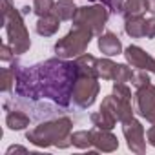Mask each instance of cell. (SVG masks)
Masks as SVG:
<instances>
[{
    "label": "cell",
    "mask_w": 155,
    "mask_h": 155,
    "mask_svg": "<svg viewBox=\"0 0 155 155\" xmlns=\"http://www.w3.org/2000/svg\"><path fill=\"white\" fill-rule=\"evenodd\" d=\"M13 69L17 73V93L20 97H48L60 106L69 104L75 81L79 77L75 62L51 58L33 68H22L18 64H13Z\"/></svg>",
    "instance_id": "obj_1"
},
{
    "label": "cell",
    "mask_w": 155,
    "mask_h": 155,
    "mask_svg": "<svg viewBox=\"0 0 155 155\" xmlns=\"http://www.w3.org/2000/svg\"><path fill=\"white\" fill-rule=\"evenodd\" d=\"M71 126L73 124L68 117L55 119V120L42 122V124L35 126L33 130H29L26 133V139L40 148H49V146L68 148L73 144L71 142Z\"/></svg>",
    "instance_id": "obj_2"
},
{
    "label": "cell",
    "mask_w": 155,
    "mask_h": 155,
    "mask_svg": "<svg viewBox=\"0 0 155 155\" xmlns=\"http://www.w3.org/2000/svg\"><path fill=\"white\" fill-rule=\"evenodd\" d=\"M2 20L8 33V44L13 48L17 55L26 53L31 46L29 33L22 20V13L11 6V0H2Z\"/></svg>",
    "instance_id": "obj_3"
},
{
    "label": "cell",
    "mask_w": 155,
    "mask_h": 155,
    "mask_svg": "<svg viewBox=\"0 0 155 155\" xmlns=\"http://www.w3.org/2000/svg\"><path fill=\"white\" fill-rule=\"evenodd\" d=\"M91 37L93 33L86 28H81V26H73V29L64 37L60 38L57 44H55V53L60 57V58H73V57H81L90 42H91Z\"/></svg>",
    "instance_id": "obj_4"
},
{
    "label": "cell",
    "mask_w": 155,
    "mask_h": 155,
    "mask_svg": "<svg viewBox=\"0 0 155 155\" xmlns=\"http://www.w3.org/2000/svg\"><path fill=\"white\" fill-rule=\"evenodd\" d=\"M108 8L102 4H95V6H84L79 8L73 17V26H81L90 29L93 35H102V29L108 22Z\"/></svg>",
    "instance_id": "obj_5"
},
{
    "label": "cell",
    "mask_w": 155,
    "mask_h": 155,
    "mask_svg": "<svg viewBox=\"0 0 155 155\" xmlns=\"http://www.w3.org/2000/svg\"><path fill=\"white\" fill-rule=\"evenodd\" d=\"M99 77H91V75H79L73 86V93H71V101L79 106V108H90L101 90L99 84Z\"/></svg>",
    "instance_id": "obj_6"
},
{
    "label": "cell",
    "mask_w": 155,
    "mask_h": 155,
    "mask_svg": "<svg viewBox=\"0 0 155 155\" xmlns=\"http://www.w3.org/2000/svg\"><path fill=\"white\" fill-rule=\"evenodd\" d=\"M135 111L150 124H155V86L148 84L135 93Z\"/></svg>",
    "instance_id": "obj_7"
},
{
    "label": "cell",
    "mask_w": 155,
    "mask_h": 155,
    "mask_svg": "<svg viewBox=\"0 0 155 155\" xmlns=\"http://www.w3.org/2000/svg\"><path fill=\"white\" fill-rule=\"evenodd\" d=\"M101 110L106 111L108 115H111L117 122H126L133 117V110H131V102L130 101H122L119 99L117 95H108L104 97L102 104H101Z\"/></svg>",
    "instance_id": "obj_8"
},
{
    "label": "cell",
    "mask_w": 155,
    "mask_h": 155,
    "mask_svg": "<svg viewBox=\"0 0 155 155\" xmlns=\"http://www.w3.org/2000/svg\"><path fill=\"white\" fill-rule=\"evenodd\" d=\"M122 133L128 140V148L133 153H144L146 151V137H144V128L137 119H130L126 122H122Z\"/></svg>",
    "instance_id": "obj_9"
},
{
    "label": "cell",
    "mask_w": 155,
    "mask_h": 155,
    "mask_svg": "<svg viewBox=\"0 0 155 155\" xmlns=\"http://www.w3.org/2000/svg\"><path fill=\"white\" fill-rule=\"evenodd\" d=\"M124 57L128 64H131L137 69H146V71H155V58L150 57L144 49L139 46H128L124 49Z\"/></svg>",
    "instance_id": "obj_10"
},
{
    "label": "cell",
    "mask_w": 155,
    "mask_h": 155,
    "mask_svg": "<svg viewBox=\"0 0 155 155\" xmlns=\"http://www.w3.org/2000/svg\"><path fill=\"white\" fill-rule=\"evenodd\" d=\"M91 131V140H93V146L99 150V151H115L119 148V140L117 137L111 133V130H102V128H93L90 130Z\"/></svg>",
    "instance_id": "obj_11"
},
{
    "label": "cell",
    "mask_w": 155,
    "mask_h": 155,
    "mask_svg": "<svg viewBox=\"0 0 155 155\" xmlns=\"http://www.w3.org/2000/svg\"><path fill=\"white\" fill-rule=\"evenodd\" d=\"M99 49L106 57H115V55H119L122 51V44H120V40H119L117 35H113V33L108 31V33H102L99 37Z\"/></svg>",
    "instance_id": "obj_12"
},
{
    "label": "cell",
    "mask_w": 155,
    "mask_h": 155,
    "mask_svg": "<svg viewBox=\"0 0 155 155\" xmlns=\"http://www.w3.org/2000/svg\"><path fill=\"white\" fill-rule=\"evenodd\" d=\"M58 28H60V18L55 13L46 15V17H38V22H37V33L38 35L51 37L58 31Z\"/></svg>",
    "instance_id": "obj_13"
},
{
    "label": "cell",
    "mask_w": 155,
    "mask_h": 155,
    "mask_svg": "<svg viewBox=\"0 0 155 155\" xmlns=\"http://www.w3.org/2000/svg\"><path fill=\"white\" fill-rule=\"evenodd\" d=\"M97 60L93 55L82 53L81 57L75 58V66H77V73L79 75H91V77H99L97 73Z\"/></svg>",
    "instance_id": "obj_14"
},
{
    "label": "cell",
    "mask_w": 155,
    "mask_h": 155,
    "mask_svg": "<svg viewBox=\"0 0 155 155\" xmlns=\"http://www.w3.org/2000/svg\"><path fill=\"white\" fill-rule=\"evenodd\" d=\"M124 31H126L131 38H142L144 33H146V18H142V15L126 18V22H124Z\"/></svg>",
    "instance_id": "obj_15"
},
{
    "label": "cell",
    "mask_w": 155,
    "mask_h": 155,
    "mask_svg": "<svg viewBox=\"0 0 155 155\" xmlns=\"http://www.w3.org/2000/svg\"><path fill=\"white\" fill-rule=\"evenodd\" d=\"M144 11H148V0H128L120 11V15L124 18H130V17H139Z\"/></svg>",
    "instance_id": "obj_16"
},
{
    "label": "cell",
    "mask_w": 155,
    "mask_h": 155,
    "mask_svg": "<svg viewBox=\"0 0 155 155\" xmlns=\"http://www.w3.org/2000/svg\"><path fill=\"white\" fill-rule=\"evenodd\" d=\"M77 9L79 8L73 4V0H58V2L55 4V15L60 20H73Z\"/></svg>",
    "instance_id": "obj_17"
},
{
    "label": "cell",
    "mask_w": 155,
    "mask_h": 155,
    "mask_svg": "<svg viewBox=\"0 0 155 155\" xmlns=\"http://www.w3.org/2000/svg\"><path fill=\"white\" fill-rule=\"evenodd\" d=\"M6 124H8L9 130L18 131V130H24V128L29 126V117L22 111H9L8 117H6Z\"/></svg>",
    "instance_id": "obj_18"
},
{
    "label": "cell",
    "mask_w": 155,
    "mask_h": 155,
    "mask_svg": "<svg viewBox=\"0 0 155 155\" xmlns=\"http://www.w3.org/2000/svg\"><path fill=\"white\" fill-rule=\"evenodd\" d=\"M115 69H117V64L111 62L110 58H99V60H97V73H99V79H102V81H113Z\"/></svg>",
    "instance_id": "obj_19"
},
{
    "label": "cell",
    "mask_w": 155,
    "mask_h": 155,
    "mask_svg": "<svg viewBox=\"0 0 155 155\" xmlns=\"http://www.w3.org/2000/svg\"><path fill=\"white\" fill-rule=\"evenodd\" d=\"M90 119H91V124H93L95 128H102V130H113V126H115V122H117L111 115H108V113L102 111V110L91 113Z\"/></svg>",
    "instance_id": "obj_20"
},
{
    "label": "cell",
    "mask_w": 155,
    "mask_h": 155,
    "mask_svg": "<svg viewBox=\"0 0 155 155\" xmlns=\"http://www.w3.org/2000/svg\"><path fill=\"white\" fill-rule=\"evenodd\" d=\"M71 142H73V146L81 148V150L91 148V146H93L91 131H75V133H71Z\"/></svg>",
    "instance_id": "obj_21"
},
{
    "label": "cell",
    "mask_w": 155,
    "mask_h": 155,
    "mask_svg": "<svg viewBox=\"0 0 155 155\" xmlns=\"http://www.w3.org/2000/svg\"><path fill=\"white\" fill-rule=\"evenodd\" d=\"M0 88H2V91H9L11 88H13V84L17 82V73H15V69L13 68H2L0 69Z\"/></svg>",
    "instance_id": "obj_22"
},
{
    "label": "cell",
    "mask_w": 155,
    "mask_h": 155,
    "mask_svg": "<svg viewBox=\"0 0 155 155\" xmlns=\"http://www.w3.org/2000/svg\"><path fill=\"white\" fill-rule=\"evenodd\" d=\"M33 13L37 17H46L55 13V2L53 0H35L33 2Z\"/></svg>",
    "instance_id": "obj_23"
},
{
    "label": "cell",
    "mask_w": 155,
    "mask_h": 155,
    "mask_svg": "<svg viewBox=\"0 0 155 155\" xmlns=\"http://www.w3.org/2000/svg\"><path fill=\"white\" fill-rule=\"evenodd\" d=\"M131 77H133V71L126 64H117L113 82H131Z\"/></svg>",
    "instance_id": "obj_24"
},
{
    "label": "cell",
    "mask_w": 155,
    "mask_h": 155,
    "mask_svg": "<svg viewBox=\"0 0 155 155\" xmlns=\"http://www.w3.org/2000/svg\"><path fill=\"white\" fill-rule=\"evenodd\" d=\"M131 84H133V88H135V90L148 86V84H150V75H148V71H146V69H139V71H133V77H131Z\"/></svg>",
    "instance_id": "obj_25"
},
{
    "label": "cell",
    "mask_w": 155,
    "mask_h": 155,
    "mask_svg": "<svg viewBox=\"0 0 155 155\" xmlns=\"http://www.w3.org/2000/svg\"><path fill=\"white\" fill-rule=\"evenodd\" d=\"M113 95H117L122 101H130L131 102V90L128 88L126 82H113Z\"/></svg>",
    "instance_id": "obj_26"
},
{
    "label": "cell",
    "mask_w": 155,
    "mask_h": 155,
    "mask_svg": "<svg viewBox=\"0 0 155 155\" xmlns=\"http://www.w3.org/2000/svg\"><path fill=\"white\" fill-rule=\"evenodd\" d=\"M144 37L146 38H155V17L146 20V33H144Z\"/></svg>",
    "instance_id": "obj_27"
},
{
    "label": "cell",
    "mask_w": 155,
    "mask_h": 155,
    "mask_svg": "<svg viewBox=\"0 0 155 155\" xmlns=\"http://www.w3.org/2000/svg\"><path fill=\"white\" fill-rule=\"evenodd\" d=\"M0 51H2V53H0V58H2L4 62L11 60V58H13V55H11V53H15V51H13V48H11L9 44H2V49H0Z\"/></svg>",
    "instance_id": "obj_28"
},
{
    "label": "cell",
    "mask_w": 155,
    "mask_h": 155,
    "mask_svg": "<svg viewBox=\"0 0 155 155\" xmlns=\"http://www.w3.org/2000/svg\"><path fill=\"white\" fill-rule=\"evenodd\" d=\"M126 2H128V0H110V2H108V9H111L115 13H120Z\"/></svg>",
    "instance_id": "obj_29"
},
{
    "label": "cell",
    "mask_w": 155,
    "mask_h": 155,
    "mask_svg": "<svg viewBox=\"0 0 155 155\" xmlns=\"http://www.w3.org/2000/svg\"><path fill=\"white\" fill-rule=\"evenodd\" d=\"M146 137H148V142H150L151 146H155V124H151V128L148 130Z\"/></svg>",
    "instance_id": "obj_30"
},
{
    "label": "cell",
    "mask_w": 155,
    "mask_h": 155,
    "mask_svg": "<svg viewBox=\"0 0 155 155\" xmlns=\"http://www.w3.org/2000/svg\"><path fill=\"white\" fill-rule=\"evenodd\" d=\"M148 11L155 17V0H148Z\"/></svg>",
    "instance_id": "obj_31"
},
{
    "label": "cell",
    "mask_w": 155,
    "mask_h": 155,
    "mask_svg": "<svg viewBox=\"0 0 155 155\" xmlns=\"http://www.w3.org/2000/svg\"><path fill=\"white\" fill-rule=\"evenodd\" d=\"M11 151H26V148H22V146H11L8 150V153H11Z\"/></svg>",
    "instance_id": "obj_32"
},
{
    "label": "cell",
    "mask_w": 155,
    "mask_h": 155,
    "mask_svg": "<svg viewBox=\"0 0 155 155\" xmlns=\"http://www.w3.org/2000/svg\"><path fill=\"white\" fill-rule=\"evenodd\" d=\"M29 9H33V8H29V6H24V8H22V15H28V13H29Z\"/></svg>",
    "instance_id": "obj_33"
},
{
    "label": "cell",
    "mask_w": 155,
    "mask_h": 155,
    "mask_svg": "<svg viewBox=\"0 0 155 155\" xmlns=\"http://www.w3.org/2000/svg\"><path fill=\"white\" fill-rule=\"evenodd\" d=\"M91 2H99V0H91ZM101 2H102V4H106V6H108V2H110V0H101Z\"/></svg>",
    "instance_id": "obj_34"
},
{
    "label": "cell",
    "mask_w": 155,
    "mask_h": 155,
    "mask_svg": "<svg viewBox=\"0 0 155 155\" xmlns=\"http://www.w3.org/2000/svg\"><path fill=\"white\" fill-rule=\"evenodd\" d=\"M153 73H155V71H153Z\"/></svg>",
    "instance_id": "obj_35"
}]
</instances>
